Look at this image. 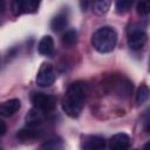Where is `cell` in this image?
Wrapping results in <instances>:
<instances>
[{"mask_svg":"<svg viewBox=\"0 0 150 150\" xmlns=\"http://www.w3.org/2000/svg\"><path fill=\"white\" fill-rule=\"evenodd\" d=\"M143 149H146V150H150V142H148V143H145V144L143 145Z\"/></svg>","mask_w":150,"mask_h":150,"instance_id":"obj_22","label":"cell"},{"mask_svg":"<svg viewBox=\"0 0 150 150\" xmlns=\"http://www.w3.org/2000/svg\"><path fill=\"white\" fill-rule=\"evenodd\" d=\"M150 97V89L145 86V84H142L138 90H137V94H136V101L137 103L142 104L144 103L145 101H148V98Z\"/></svg>","mask_w":150,"mask_h":150,"instance_id":"obj_16","label":"cell"},{"mask_svg":"<svg viewBox=\"0 0 150 150\" xmlns=\"http://www.w3.org/2000/svg\"><path fill=\"white\" fill-rule=\"evenodd\" d=\"M132 5H134V0H116L115 9L118 14H124L131 8Z\"/></svg>","mask_w":150,"mask_h":150,"instance_id":"obj_15","label":"cell"},{"mask_svg":"<svg viewBox=\"0 0 150 150\" xmlns=\"http://www.w3.org/2000/svg\"><path fill=\"white\" fill-rule=\"evenodd\" d=\"M129 146H130V137L124 132H120V134L114 135L109 141V148L110 149L121 150V149H128Z\"/></svg>","mask_w":150,"mask_h":150,"instance_id":"obj_7","label":"cell"},{"mask_svg":"<svg viewBox=\"0 0 150 150\" xmlns=\"http://www.w3.org/2000/svg\"><path fill=\"white\" fill-rule=\"evenodd\" d=\"M117 43V33L114 28L104 26L91 35V45L98 53H110Z\"/></svg>","mask_w":150,"mask_h":150,"instance_id":"obj_2","label":"cell"},{"mask_svg":"<svg viewBox=\"0 0 150 150\" xmlns=\"http://www.w3.org/2000/svg\"><path fill=\"white\" fill-rule=\"evenodd\" d=\"M146 42V33L141 27H131L128 32V46L132 50L143 48Z\"/></svg>","mask_w":150,"mask_h":150,"instance_id":"obj_5","label":"cell"},{"mask_svg":"<svg viewBox=\"0 0 150 150\" xmlns=\"http://www.w3.org/2000/svg\"><path fill=\"white\" fill-rule=\"evenodd\" d=\"M137 14L138 15H148L150 14V0H139L136 7Z\"/></svg>","mask_w":150,"mask_h":150,"instance_id":"obj_17","label":"cell"},{"mask_svg":"<svg viewBox=\"0 0 150 150\" xmlns=\"http://www.w3.org/2000/svg\"><path fill=\"white\" fill-rule=\"evenodd\" d=\"M21 107V102L19 98H12L6 102H4L0 107V114L2 117H9L13 116Z\"/></svg>","mask_w":150,"mask_h":150,"instance_id":"obj_8","label":"cell"},{"mask_svg":"<svg viewBox=\"0 0 150 150\" xmlns=\"http://www.w3.org/2000/svg\"><path fill=\"white\" fill-rule=\"evenodd\" d=\"M87 94H88V86L86 82L83 81L73 82L68 87L64 97L62 100L63 111L71 118L79 117V115L83 109Z\"/></svg>","mask_w":150,"mask_h":150,"instance_id":"obj_1","label":"cell"},{"mask_svg":"<svg viewBox=\"0 0 150 150\" xmlns=\"http://www.w3.org/2000/svg\"><path fill=\"white\" fill-rule=\"evenodd\" d=\"M40 2L41 0H13L12 8L16 15L23 13H34L39 8Z\"/></svg>","mask_w":150,"mask_h":150,"instance_id":"obj_6","label":"cell"},{"mask_svg":"<svg viewBox=\"0 0 150 150\" xmlns=\"http://www.w3.org/2000/svg\"><path fill=\"white\" fill-rule=\"evenodd\" d=\"M145 130L148 131V132H150V118L146 121V123H145Z\"/></svg>","mask_w":150,"mask_h":150,"instance_id":"obj_21","label":"cell"},{"mask_svg":"<svg viewBox=\"0 0 150 150\" xmlns=\"http://www.w3.org/2000/svg\"><path fill=\"white\" fill-rule=\"evenodd\" d=\"M111 0H94V11L96 14L102 15L108 12Z\"/></svg>","mask_w":150,"mask_h":150,"instance_id":"obj_13","label":"cell"},{"mask_svg":"<svg viewBox=\"0 0 150 150\" xmlns=\"http://www.w3.org/2000/svg\"><path fill=\"white\" fill-rule=\"evenodd\" d=\"M38 50L41 55L52 56L53 53H54V40H53V38L49 36V35L43 36L39 42Z\"/></svg>","mask_w":150,"mask_h":150,"instance_id":"obj_10","label":"cell"},{"mask_svg":"<svg viewBox=\"0 0 150 150\" xmlns=\"http://www.w3.org/2000/svg\"><path fill=\"white\" fill-rule=\"evenodd\" d=\"M82 148L87 150H101L105 148V139L101 136H88L83 141Z\"/></svg>","mask_w":150,"mask_h":150,"instance_id":"obj_9","label":"cell"},{"mask_svg":"<svg viewBox=\"0 0 150 150\" xmlns=\"http://www.w3.org/2000/svg\"><path fill=\"white\" fill-rule=\"evenodd\" d=\"M68 25V15L64 12L59 13L57 15H55L52 21H50V28L54 32H60L63 28H66V26Z\"/></svg>","mask_w":150,"mask_h":150,"instance_id":"obj_11","label":"cell"},{"mask_svg":"<svg viewBox=\"0 0 150 150\" xmlns=\"http://www.w3.org/2000/svg\"><path fill=\"white\" fill-rule=\"evenodd\" d=\"M88 4H89V0H81V7L83 11H86L88 8Z\"/></svg>","mask_w":150,"mask_h":150,"instance_id":"obj_20","label":"cell"},{"mask_svg":"<svg viewBox=\"0 0 150 150\" xmlns=\"http://www.w3.org/2000/svg\"><path fill=\"white\" fill-rule=\"evenodd\" d=\"M0 127H1V129H0V135L4 136L5 132H6V125H5V122H4V121H0Z\"/></svg>","mask_w":150,"mask_h":150,"instance_id":"obj_19","label":"cell"},{"mask_svg":"<svg viewBox=\"0 0 150 150\" xmlns=\"http://www.w3.org/2000/svg\"><path fill=\"white\" fill-rule=\"evenodd\" d=\"M76 40H77V32L75 29H69L62 35V43L67 47H71L73 45H75Z\"/></svg>","mask_w":150,"mask_h":150,"instance_id":"obj_14","label":"cell"},{"mask_svg":"<svg viewBox=\"0 0 150 150\" xmlns=\"http://www.w3.org/2000/svg\"><path fill=\"white\" fill-rule=\"evenodd\" d=\"M16 136L21 139H32V138H35V137L39 136V130H38V128L27 125L26 128L19 130Z\"/></svg>","mask_w":150,"mask_h":150,"instance_id":"obj_12","label":"cell"},{"mask_svg":"<svg viewBox=\"0 0 150 150\" xmlns=\"http://www.w3.org/2000/svg\"><path fill=\"white\" fill-rule=\"evenodd\" d=\"M55 81V71L50 63L43 62L36 75V83L42 88L50 87Z\"/></svg>","mask_w":150,"mask_h":150,"instance_id":"obj_4","label":"cell"},{"mask_svg":"<svg viewBox=\"0 0 150 150\" xmlns=\"http://www.w3.org/2000/svg\"><path fill=\"white\" fill-rule=\"evenodd\" d=\"M41 148L43 149H61L62 148V143L61 141L56 139V138H52V139H48L47 142H45Z\"/></svg>","mask_w":150,"mask_h":150,"instance_id":"obj_18","label":"cell"},{"mask_svg":"<svg viewBox=\"0 0 150 150\" xmlns=\"http://www.w3.org/2000/svg\"><path fill=\"white\" fill-rule=\"evenodd\" d=\"M32 103L35 109L40 110L41 112H49L55 108L56 100L54 96L43 94V93H35L32 96Z\"/></svg>","mask_w":150,"mask_h":150,"instance_id":"obj_3","label":"cell"}]
</instances>
